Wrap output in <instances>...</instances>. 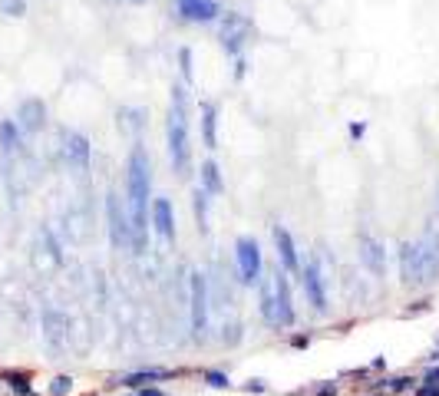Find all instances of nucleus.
I'll return each mask as SVG.
<instances>
[{
  "label": "nucleus",
  "instance_id": "f257e3e1",
  "mask_svg": "<svg viewBox=\"0 0 439 396\" xmlns=\"http://www.w3.org/2000/svg\"><path fill=\"white\" fill-rule=\"evenodd\" d=\"M149 198H152V159L146 146L136 142L126 159V205L132 215V255L149 251Z\"/></svg>",
  "mask_w": 439,
  "mask_h": 396
},
{
  "label": "nucleus",
  "instance_id": "f03ea898",
  "mask_svg": "<svg viewBox=\"0 0 439 396\" xmlns=\"http://www.w3.org/2000/svg\"><path fill=\"white\" fill-rule=\"evenodd\" d=\"M189 116H192V99L189 86L175 83L165 113V146H169L172 172L179 179H192V139H189Z\"/></svg>",
  "mask_w": 439,
  "mask_h": 396
},
{
  "label": "nucleus",
  "instance_id": "7ed1b4c3",
  "mask_svg": "<svg viewBox=\"0 0 439 396\" xmlns=\"http://www.w3.org/2000/svg\"><path fill=\"white\" fill-rule=\"evenodd\" d=\"M400 284L407 290H426L439 281V235L426 231L419 241H403L397 251Z\"/></svg>",
  "mask_w": 439,
  "mask_h": 396
},
{
  "label": "nucleus",
  "instance_id": "20e7f679",
  "mask_svg": "<svg viewBox=\"0 0 439 396\" xmlns=\"http://www.w3.org/2000/svg\"><path fill=\"white\" fill-rule=\"evenodd\" d=\"M189 324H192V340L205 343L212 324V290H208V274L198 268L189 271Z\"/></svg>",
  "mask_w": 439,
  "mask_h": 396
},
{
  "label": "nucleus",
  "instance_id": "39448f33",
  "mask_svg": "<svg viewBox=\"0 0 439 396\" xmlns=\"http://www.w3.org/2000/svg\"><path fill=\"white\" fill-rule=\"evenodd\" d=\"M251 33H255V23L251 17L241 11H222L218 17V43H222V50H225L231 60L245 53V46L251 43Z\"/></svg>",
  "mask_w": 439,
  "mask_h": 396
},
{
  "label": "nucleus",
  "instance_id": "423d86ee",
  "mask_svg": "<svg viewBox=\"0 0 439 396\" xmlns=\"http://www.w3.org/2000/svg\"><path fill=\"white\" fill-rule=\"evenodd\" d=\"M56 155H60L66 172L86 175V172H89V159H93V146H89V139H86L83 132H76V129H60Z\"/></svg>",
  "mask_w": 439,
  "mask_h": 396
},
{
  "label": "nucleus",
  "instance_id": "0eeeda50",
  "mask_svg": "<svg viewBox=\"0 0 439 396\" xmlns=\"http://www.w3.org/2000/svg\"><path fill=\"white\" fill-rule=\"evenodd\" d=\"M106 228L109 245L116 251H132V215L119 192H106Z\"/></svg>",
  "mask_w": 439,
  "mask_h": 396
},
{
  "label": "nucleus",
  "instance_id": "6e6552de",
  "mask_svg": "<svg viewBox=\"0 0 439 396\" xmlns=\"http://www.w3.org/2000/svg\"><path fill=\"white\" fill-rule=\"evenodd\" d=\"M235 271L238 281L245 288H257V281L265 278V257H261V245L251 235H241L235 241Z\"/></svg>",
  "mask_w": 439,
  "mask_h": 396
},
{
  "label": "nucleus",
  "instance_id": "1a4fd4ad",
  "mask_svg": "<svg viewBox=\"0 0 439 396\" xmlns=\"http://www.w3.org/2000/svg\"><path fill=\"white\" fill-rule=\"evenodd\" d=\"M40 331L50 354H63L70 347V317L60 307H53V304H43L40 307Z\"/></svg>",
  "mask_w": 439,
  "mask_h": 396
},
{
  "label": "nucleus",
  "instance_id": "9d476101",
  "mask_svg": "<svg viewBox=\"0 0 439 396\" xmlns=\"http://www.w3.org/2000/svg\"><path fill=\"white\" fill-rule=\"evenodd\" d=\"M300 290H304V298H307V304H311L317 314L327 311V278H324V268L317 257H311V261H300Z\"/></svg>",
  "mask_w": 439,
  "mask_h": 396
},
{
  "label": "nucleus",
  "instance_id": "9b49d317",
  "mask_svg": "<svg viewBox=\"0 0 439 396\" xmlns=\"http://www.w3.org/2000/svg\"><path fill=\"white\" fill-rule=\"evenodd\" d=\"M357 257H360V268L374 281L386 278V245L380 238H374L370 231H360V238H357Z\"/></svg>",
  "mask_w": 439,
  "mask_h": 396
},
{
  "label": "nucleus",
  "instance_id": "f8f14e48",
  "mask_svg": "<svg viewBox=\"0 0 439 396\" xmlns=\"http://www.w3.org/2000/svg\"><path fill=\"white\" fill-rule=\"evenodd\" d=\"M271 284H274V307H278V331H291L298 324V307H294V288H291V274L284 271H274L271 274Z\"/></svg>",
  "mask_w": 439,
  "mask_h": 396
},
{
  "label": "nucleus",
  "instance_id": "ddd939ff",
  "mask_svg": "<svg viewBox=\"0 0 439 396\" xmlns=\"http://www.w3.org/2000/svg\"><path fill=\"white\" fill-rule=\"evenodd\" d=\"M13 119H17V126H20L23 136L30 139V136H40L43 129L50 126V109H46V103H43L40 96H27V99H20Z\"/></svg>",
  "mask_w": 439,
  "mask_h": 396
},
{
  "label": "nucleus",
  "instance_id": "4468645a",
  "mask_svg": "<svg viewBox=\"0 0 439 396\" xmlns=\"http://www.w3.org/2000/svg\"><path fill=\"white\" fill-rule=\"evenodd\" d=\"M149 225L152 231L165 241V245H175L179 238V228H175V208H172L169 198H152L149 205Z\"/></svg>",
  "mask_w": 439,
  "mask_h": 396
},
{
  "label": "nucleus",
  "instance_id": "2eb2a0df",
  "mask_svg": "<svg viewBox=\"0 0 439 396\" xmlns=\"http://www.w3.org/2000/svg\"><path fill=\"white\" fill-rule=\"evenodd\" d=\"M175 13L182 23H218L222 4L218 0H175Z\"/></svg>",
  "mask_w": 439,
  "mask_h": 396
},
{
  "label": "nucleus",
  "instance_id": "dca6fc26",
  "mask_svg": "<svg viewBox=\"0 0 439 396\" xmlns=\"http://www.w3.org/2000/svg\"><path fill=\"white\" fill-rule=\"evenodd\" d=\"M271 241H274V251H278V268L284 274H298L300 271V255H298V245L284 225H271Z\"/></svg>",
  "mask_w": 439,
  "mask_h": 396
},
{
  "label": "nucleus",
  "instance_id": "f3484780",
  "mask_svg": "<svg viewBox=\"0 0 439 396\" xmlns=\"http://www.w3.org/2000/svg\"><path fill=\"white\" fill-rule=\"evenodd\" d=\"M27 152V136L20 132L17 119H0V159H20Z\"/></svg>",
  "mask_w": 439,
  "mask_h": 396
},
{
  "label": "nucleus",
  "instance_id": "a211bd4d",
  "mask_svg": "<svg viewBox=\"0 0 439 396\" xmlns=\"http://www.w3.org/2000/svg\"><path fill=\"white\" fill-rule=\"evenodd\" d=\"M172 376H179V370H165V366H142V370H129V373L116 376L119 386H126V390H142V386H155L162 380H172Z\"/></svg>",
  "mask_w": 439,
  "mask_h": 396
},
{
  "label": "nucleus",
  "instance_id": "6ab92c4d",
  "mask_svg": "<svg viewBox=\"0 0 439 396\" xmlns=\"http://www.w3.org/2000/svg\"><path fill=\"white\" fill-rule=\"evenodd\" d=\"M257 314H261V321L274 327L278 331V307H274V284L271 281H257Z\"/></svg>",
  "mask_w": 439,
  "mask_h": 396
},
{
  "label": "nucleus",
  "instance_id": "aec40b11",
  "mask_svg": "<svg viewBox=\"0 0 439 396\" xmlns=\"http://www.w3.org/2000/svg\"><path fill=\"white\" fill-rule=\"evenodd\" d=\"M202 142L205 149H218V106H215L212 99H202Z\"/></svg>",
  "mask_w": 439,
  "mask_h": 396
},
{
  "label": "nucleus",
  "instance_id": "412c9836",
  "mask_svg": "<svg viewBox=\"0 0 439 396\" xmlns=\"http://www.w3.org/2000/svg\"><path fill=\"white\" fill-rule=\"evenodd\" d=\"M198 189H205L208 195H222L225 192V182H222V172H218V162L205 159L202 169H198Z\"/></svg>",
  "mask_w": 439,
  "mask_h": 396
},
{
  "label": "nucleus",
  "instance_id": "4be33fe9",
  "mask_svg": "<svg viewBox=\"0 0 439 396\" xmlns=\"http://www.w3.org/2000/svg\"><path fill=\"white\" fill-rule=\"evenodd\" d=\"M146 113L142 109H132V106H122L116 113V119H119V132L122 136H132V139H139V132L146 129Z\"/></svg>",
  "mask_w": 439,
  "mask_h": 396
},
{
  "label": "nucleus",
  "instance_id": "5701e85b",
  "mask_svg": "<svg viewBox=\"0 0 439 396\" xmlns=\"http://www.w3.org/2000/svg\"><path fill=\"white\" fill-rule=\"evenodd\" d=\"M0 380L7 383V390H11L13 396H37V390H33V376L27 373V370H4Z\"/></svg>",
  "mask_w": 439,
  "mask_h": 396
},
{
  "label": "nucleus",
  "instance_id": "b1692460",
  "mask_svg": "<svg viewBox=\"0 0 439 396\" xmlns=\"http://www.w3.org/2000/svg\"><path fill=\"white\" fill-rule=\"evenodd\" d=\"M416 383H419L416 376L400 373V376H383V380H376L374 390H380V393H413Z\"/></svg>",
  "mask_w": 439,
  "mask_h": 396
},
{
  "label": "nucleus",
  "instance_id": "393cba45",
  "mask_svg": "<svg viewBox=\"0 0 439 396\" xmlns=\"http://www.w3.org/2000/svg\"><path fill=\"white\" fill-rule=\"evenodd\" d=\"M208 205H212V195L205 189H195L192 192V212H195V228L198 235H208Z\"/></svg>",
  "mask_w": 439,
  "mask_h": 396
},
{
  "label": "nucleus",
  "instance_id": "a878e982",
  "mask_svg": "<svg viewBox=\"0 0 439 396\" xmlns=\"http://www.w3.org/2000/svg\"><path fill=\"white\" fill-rule=\"evenodd\" d=\"M37 238L43 241V248H46V255H50V261H53V264H63V245H60V238L53 235V228H50V225H40Z\"/></svg>",
  "mask_w": 439,
  "mask_h": 396
},
{
  "label": "nucleus",
  "instance_id": "bb28decb",
  "mask_svg": "<svg viewBox=\"0 0 439 396\" xmlns=\"http://www.w3.org/2000/svg\"><path fill=\"white\" fill-rule=\"evenodd\" d=\"M76 383H73V376L70 373H56L50 383H46V393L50 396H73Z\"/></svg>",
  "mask_w": 439,
  "mask_h": 396
},
{
  "label": "nucleus",
  "instance_id": "cd10ccee",
  "mask_svg": "<svg viewBox=\"0 0 439 396\" xmlns=\"http://www.w3.org/2000/svg\"><path fill=\"white\" fill-rule=\"evenodd\" d=\"M202 383L212 386V390H231V386H235L225 370H202Z\"/></svg>",
  "mask_w": 439,
  "mask_h": 396
},
{
  "label": "nucleus",
  "instance_id": "c85d7f7f",
  "mask_svg": "<svg viewBox=\"0 0 439 396\" xmlns=\"http://www.w3.org/2000/svg\"><path fill=\"white\" fill-rule=\"evenodd\" d=\"M179 73H182L185 86H192L195 66H192V46H179Z\"/></svg>",
  "mask_w": 439,
  "mask_h": 396
},
{
  "label": "nucleus",
  "instance_id": "c756f323",
  "mask_svg": "<svg viewBox=\"0 0 439 396\" xmlns=\"http://www.w3.org/2000/svg\"><path fill=\"white\" fill-rule=\"evenodd\" d=\"M241 337H245L241 321H225V324H222V343H225V347H238Z\"/></svg>",
  "mask_w": 439,
  "mask_h": 396
},
{
  "label": "nucleus",
  "instance_id": "7c9ffc66",
  "mask_svg": "<svg viewBox=\"0 0 439 396\" xmlns=\"http://www.w3.org/2000/svg\"><path fill=\"white\" fill-rule=\"evenodd\" d=\"M0 13H7V17H23V13H27V0H0Z\"/></svg>",
  "mask_w": 439,
  "mask_h": 396
},
{
  "label": "nucleus",
  "instance_id": "2f4dec72",
  "mask_svg": "<svg viewBox=\"0 0 439 396\" xmlns=\"http://www.w3.org/2000/svg\"><path fill=\"white\" fill-rule=\"evenodd\" d=\"M341 393V383L337 380H321V383L311 390V396H337Z\"/></svg>",
  "mask_w": 439,
  "mask_h": 396
},
{
  "label": "nucleus",
  "instance_id": "473e14b6",
  "mask_svg": "<svg viewBox=\"0 0 439 396\" xmlns=\"http://www.w3.org/2000/svg\"><path fill=\"white\" fill-rule=\"evenodd\" d=\"M429 311H433V300L423 298V300H416V304H409V307H407V317H419V314H429Z\"/></svg>",
  "mask_w": 439,
  "mask_h": 396
},
{
  "label": "nucleus",
  "instance_id": "72a5a7b5",
  "mask_svg": "<svg viewBox=\"0 0 439 396\" xmlns=\"http://www.w3.org/2000/svg\"><path fill=\"white\" fill-rule=\"evenodd\" d=\"M241 390H245V393H268V383L251 376V380H245V383H241Z\"/></svg>",
  "mask_w": 439,
  "mask_h": 396
},
{
  "label": "nucleus",
  "instance_id": "f704fd0d",
  "mask_svg": "<svg viewBox=\"0 0 439 396\" xmlns=\"http://www.w3.org/2000/svg\"><path fill=\"white\" fill-rule=\"evenodd\" d=\"M413 396H439V383H423V380H419Z\"/></svg>",
  "mask_w": 439,
  "mask_h": 396
},
{
  "label": "nucleus",
  "instance_id": "c9c22d12",
  "mask_svg": "<svg viewBox=\"0 0 439 396\" xmlns=\"http://www.w3.org/2000/svg\"><path fill=\"white\" fill-rule=\"evenodd\" d=\"M291 347H294V350H307V347H311V333H294V337H291Z\"/></svg>",
  "mask_w": 439,
  "mask_h": 396
},
{
  "label": "nucleus",
  "instance_id": "e433bc0d",
  "mask_svg": "<svg viewBox=\"0 0 439 396\" xmlns=\"http://www.w3.org/2000/svg\"><path fill=\"white\" fill-rule=\"evenodd\" d=\"M126 396H169L165 390H159V386H142V390H132V393Z\"/></svg>",
  "mask_w": 439,
  "mask_h": 396
},
{
  "label": "nucleus",
  "instance_id": "4c0bfd02",
  "mask_svg": "<svg viewBox=\"0 0 439 396\" xmlns=\"http://www.w3.org/2000/svg\"><path fill=\"white\" fill-rule=\"evenodd\" d=\"M367 136V122H350V139H364Z\"/></svg>",
  "mask_w": 439,
  "mask_h": 396
},
{
  "label": "nucleus",
  "instance_id": "58836bf2",
  "mask_svg": "<svg viewBox=\"0 0 439 396\" xmlns=\"http://www.w3.org/2000/svg\"><path fill=\"white\" fill-rule=\"evenodd\" d=\"M386 370V357H376L374 364H370V373H383Z\"/></svg>",
  "mask_w": 439,
  "mask_h": 396
},
{
  "label": "nucleus",
  "instance_id": "ea45409f",
  "mask_svg": "<svg viewBox=\"0 0 439 396\" xmlns=\"http://www.w3.org/2000/svg\"><path fill=\"white\" fill-rule=\"evenodd\" d=\"M241 76H245V56L235 60V79H241Z\"/></svg>",
  "mask_w": 439,
  "mask_h": 396
},
{
  "label": "nucleus",
  "instance_id": "a19ab883",
  "mask_svg": "<svg viewBox=\"0 0 439 396\" xmlns=\"http://www.w3.org/2000/svg\"><path fill=\"white\" fill-rule=\"evenodd\" d=\"M426 364H439V347H436V350H429V354H426Z\"/></svg>",
  "mask_w": 439,
  "mask_h": 396
},
{
  "label": "nucleus",
  "instance_id": "79ce46f5",
  "mask_svg": "<svg viewBox=\"0 0 439 396\" xmlns=\"http://www.w3.org/2000/svg\"><path fill=\"white\" fill-rule=\"evenodd\" d=\"M436 212H439V185H436Z\"/></svg>",
  "mask_w": 439,
  "mask_h": 396
},
{
  "label": "nucleus",
  "instance_id": "37998d69",
  "mask_svg": "<svg viewBox=\"0 0 439 396\" xmlns=\"http://www.w3.org/2000/svg\"><path fill=\"white\" fill-rule=\"evenodd\" d=\"M129 4H146V0H129Z\"/></svg>",
  "mask_w": 439,
  "mask_h": 396
},
{
  "label": "nucleus",
  "instance_id": "c03bdc74",
  "mask_svg": "<svg viewBox=\"0 0 439 396\" xmlns=\"http://www.w3.org/2000/svg\"><path fill=\"white\" fill-rule=\"evenodd\" d=\"M374 396H383V393H374Z\"/></svg>",
  "mask_w": 439,
  "mask_h": 396
}]
</instances>
